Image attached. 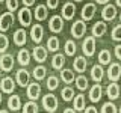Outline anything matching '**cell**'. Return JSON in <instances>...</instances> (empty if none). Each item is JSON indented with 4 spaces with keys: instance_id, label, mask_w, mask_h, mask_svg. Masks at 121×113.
<instances>
[{
    "instance_id": "obj_1",
    "label": "cell",
    "mask_w": 121,
    "mask_h": 113,
    "mask_svg": "<svg viewBox=\"0 0 121 113\" xmlns=\"http://www.w3.org/2000/svg\"><path fill=\"white\" fill-rule=\"evenodd\" d=\"M43 109L45 112H56V109H58V105H59V101H58V98H56L53 93H47V95H44L43 97Z\"/></svg>"
},
{
    "instance_id": "obj_2",
    "label": "cell",
    "mask_w": 121,
    "mask_h": 113,
    "mask_svg": "<svg viewBox=\"0 0 121 113\" xmlns=\"http://www.w3.org/2000/svg\"><path fill=\"white\" fill-rule=\"evenodd\" d=\"M71 36L74 38V39H80L82 36H85L86 33V24L83 20H76L73 24H71Z\"/></svg>"
},
{
    "instance_id": "obj_3",
    "label": "cell",
    "mask_w": 121,
    "mask_h": 113,
    "mask_svg": "<svg viewBox=\"0 0 121 113\" xmlns=\"http://www.w3.org/2000/svg\"><path fill=\"white\" fill-rule=\"evenodd\" d=\"M32 18H33V12L27 6L21 8V9L18 11V21H20V24L23 27H29V26L32 24Z\"/></svg>"
},
{
    "instance_id": "obj_4",
    "label": "cell",
    "mask_w": 121,
    "mask_h": 113,
    "mask_svg": "<svg viewBox=\"0 0 121 113\" xmlns=\"http://www.w3.org/2000/svg\"><path fill=\"white\" fill-rule=\"evenodd\" d=\"M82 51H83V54L88 56V57L94 56V53H95V38L86 36L82 42Z\"/></svg>"
},
{
    "instance_id": "obj_5",
    "label": "cell",
    "mask_w": 121,
    "mask_h": 113,
    "mask_svg": "<svg viewBox=\"0 0 121 113\" xmlns=\"http://www.w3.org/2000/svg\"><path fill=\"white\" fill-rule=\"evenodd\" d=\"M14 56L9 54V53H3L2 56H0V69L3 71V73H11L14 68Z\"/></svg>"
},
{
    "instance_id": "obj_6",
    "label": "cell",
    "mask_w": 121,
    "mask_h": 113,
    "mask_svg": "<svg viewBox=\"0 0 121 113\" xmlns=\"http://www.w3.org/2000/svg\"><path fill=\"white\" fill-rule=\"evenodd\" d=\"M48 29L52 33H60L64 30V18L60 15H52L48 20Z\"/></svg>"
},
{
    "instance_id": "obj_7",
    "label": "cell",
    "mask_w": 121,
    "mask_h": 113,
    "mask_svg": "<svg viewBox=\"0 0 121 113\" xmlns=\"http://www.w3.org/2000/svg\"><path fill=\"white\" fill-rule=\"evenodd\" d=\"M106 75L111 81H118L121 78V65L118 62H112L109 63V68L106 71Z\"/></svg>"
},
{
    "instance_id": "obj_8",
    "label": "cell",
    "mask_w": 121,
    "mask_h": 113,
    "mask_svg": "<svg viewBox=\"0 0 121 113\" xmlns=\"http://www.w3.org/2000/svg\"><path fill=\"white\" fill-rule=\"evenodd\" d=\"M74 15H76V5H74V3L73 2L64 3L62 9H60V17H62L64 20L70 21V20H73V18H74Z\"/></svg>"
},
{
    "instance_id": "obj_9",
    "label": "cell",
    "mask_w": 121,
    "mask_h": 113,
    "mask_svg": "<svg viewBox=\"0 0 121 113\" xmlns=\"http://www.w3.org/2000/svg\"><path fill=\"white\" fill-rule=\"evenodd\" d=\"M15 81H17L18 86L26 88V86L29 85V81H30V74H29V71L24 69V68H20V69L15 73Z\"/></svg>"
},
{
    "instance_id": "obj_10",
    "label": "cell",
    "mask_w": 121,
    "mask_h": 113,
    "mask_svg": "<svg viewBox=\"0 0 121 113\" xmlns=\"http://www.w3.org/2000/svg\"><path fill=\"white\" fill-rule=\"evenodd\" d=\"M97 12V6H95V3H86L85 6L82 8V20L83 21H89V20H92L94 18V15H95Z\"/></svg>"
},
{
    "instance_id": "obj_11",
    "label": "cell",
    "mask_w": 121,
    "mask_h": 113,
    "mask_svg": "<svg viewBox=\"0 0 121 113\" xmlns=\"http://www.w3.org/2000/svg\"><path fill=\"white\" fill-rule=\"evenodd\" d=\"M12 23H14V14L12 12H3L0 15V32L9 30Z\"/></svg>"
},
{
    "instance_id": "obj_12",
    "label": "cell",
    "mask_w": 121,
    "mask_h": 113,
    "mask_svg": "<svg viewBox=\"0 0 121 113\" xmlns=\"http://www.w3.org/2000/svg\"><path fill=\"white\" fill-rule=\"evenodd\" d=\"M120 93H121V88H120L118 83H117V81H111V83H109L108 88H106V95H108L109 100H111V101L118 100Z\"/></svg>"
},
{
    "instance_id": "obj_13",
    "label": "cell",
    "mask_w": 121,
    "mask_h": 113,
    "mask_svg": "<svg viewBox=\"0 0 121 113\" xmlns=\"http://www.w3.org/2000/svg\"><path fill=\"white\" fill-rule=\"evenodd\" d=\"M47 54H48L47 47H41V45H36L32 51V57L35 59L38 63H44L45 60H47Z\"/></svg>"
},
{
    "instance_id": "obj_14",
    "label": "cell",
    "mask_w": 121,
    "mask_h": 113,
    "mask_svg": "<svg viewBox=\"0 0 121 113\" xmlns=\"http://www.w3.org/2000/svg\"><path fill=\"white\" fill-rule=\"evenodd\" d=\"M115 17H117V6L111 5V3L104 5L103 11H101V18H103V21H112V20H115Z\"/></svg>"
},
{
    "instance_id": "obj_15",
    "label": "cell",
    "mask_w": 121,
    "mask_h": 113,
    "mask_svg": "<svg viewBox=\"0 0 121 113\" xmlns=\"http://www.w3.org/2000/svg\"><path fill=\"white\" fill-rule=\"evenodd\" d=\"M30 38H32V41L35 44H41V41L44 38V29L39 23L32 26V29H30Z\"/></svg>"
},
{
    "instance_id": "obj_16",
    "label": "cell",
    "mask_w": 121,
    "mask_h": 113,
    "mask_svg": "<svg viewBox=\"0 0 121 113\" xmlns=\"http://www.w3.org/2000/svg\"><path fill=\"white\" fill-rule=\"evenodd\" d=\"M0 90H2L3 93H14L15 90V81L12 80L11 77H3L2 80H0Z\"/></svg>"
},
{
    "instance_id": "obj_17",
    "label": "cell",
    "mask_w": 121,
    "mask_h": 113,
    "mask_svg": "<svg viewBox=\"0 0 121 113\" xmlns=\"http://www.w3.org/2000/svg\"><path fill=\"white\" fill-rule=\"evenodd\" d=\"M23 104H21V98L20 95H17V93H11V97L8 98V109L12 112H18L21 110Z\"/></svg>"
},
{
    "instance_id": "obj_18",
    "label": "cell",
    "mask_w": 121,
    "mask_h": 113,
    "mask_svg": "<svg viewBox=\"0 0 121 113\" xmlns=\"http://www.w3.org/2000/svg\"><path fill=\"white\" fill-rule=\"evenodd\" d=\"M92 36L94 38H101L106 35V32H108V24H106V21H97L95 24L92 26Z\"/></svg>"
},
{
    "instance_id": "obj_19",
    "label": "cell",
    "mask_w": 121,
    "mask_h": 113,
    "mask_svg": "<svg viewBox=\"0 0 121 113\" xmlns=\"http://www.w3.org/2000/svg\"><path fill=\"white\" fill-rule=\"evenodd\" d=\"M41 95V86L39 83H29L27 85V98L32 101H36Z\"/></svg>"
},
{
    "instance_id": "obj_20",
    "label": "cell",
    "mask_w": 121,
    "mask_h": 113,
    "mask_svg": "<svg viewBox=\"0 0 121 113\" xmlns=\"http://www.w3.org/2000/svg\"><path fill=\"white\" fill-rule=\"evenodd\" d=\"M48 15V8L47 5H36L35 6V11H33V17H35V20L38 23L44 21L45 18H47Z\"/></svg>"
},
{
    "instance_id": "obj_21",
    "label": "cell",
    "mask_w": 121,
    "mask_h": 113,
    "mask_svg": "<svg viewBox=\"0 0 121 113\" xmlns=\"http://www.w3.org/2000/svg\"><path fill=\"white\" fill-rule=\"evenodd\" d=\"M101 95H103V88H101V85H94L92 88L89 89L88 98L92 103H98V101L101 100Z\"/></svg>"
},
{
    "instance_id": "obj_22",
    "label": "cell",
    "mask_w": 121,
    "mask_h": 113,
    "mask_svg": "<svg viewBox=\"0 0 121 113\" xmlns=\"http://www.w3.org/2000/svg\"><path fill=\"white\" fill-rule=\"evenodd\" d=\"M73 68L76 69V73H85L86 68H88V60H86L85 56H77L73 62Z\"/></svg>"
},
{
    "instance_id": "obj_23",
    "label": "cell",
    "mask_w": 121,
    "mask_h": 113,
    "mask_svg": "<svg viewBox=\"0 0 121 113\" xmlns=\"http://www.w3.org/2000/svg\"><path fill=\"white\" fill-rule=\"evenodd\" d=\"M27 41V32L24 29H17L14 32V44L18 47H23Z\"/></svg>"
},
{
    "instance_id": "obj_24",
    "label": "cell",
    "mask_w": 121,
    "mask_h": 113,
    "mask_svg": "<svg viewBox=\"0 0 121 113\" xmlns=\"http://www.w3.org/2000/svg\"><path fill=\"white\" fill-rule=\"evenodd\" d=\"M30 57H32V54H30V51L27 48H21V50L18 51V54H17V60H18V63H20L21 66H27L30 63Z\"/></svg>"
},
{
    "instance_id": "obj_25",
    "label": "cell",
    "mask_w": 121,
    "mask_h": 113,
    "mask_svg": "<svg viewBox=\"0 0 121 113\" xmlns=\"http://www.w3.org/2000/svg\"><path fill=\"white\" fill-rule=\"evenodd\" d=\"M73 109H76L77 112H82L86 109V97L83 93H79L73 98Z\"/></svg>"
},
{
    "instance_id": "obj_26",
    "label": "cell",
    "mask_w": 121,
    "mask_h": 113,
    "mask_svg": "<svg viewBox=\"0 0 121 113\" xmlns=\"http://www.w3.org/2000/svg\"><path fill=\"white\" fill-rule=\"evenodd\" d=\"M103 77H104V71H103V68H101L100 63H98V65H94L91 68V78L95 83H100L103 80Z\"/></svg>"
},
{
    "instance_id": "obj_27",
    "label": "cell",
    "mask_w": 121,
    "mask_h": 113,
    "mask_svg": "<svg viewBox=\"0 0 121 113\" xmlns=\"http://www.w3.org/2000/svg\"><path fill=\"white\" fill-rule=\"evenodd\" d=\"M60 80H62L65 85H71L76 80V75L73 73V69H68V68H62L60 69Z\"/></svg>"
},
{
    "instance_id": "obj_28",
    "label": "cell",
    "mask_w": 121,
    "mask_h": 113,
    "mask_svg": "<svg viewBox=\"0 0 121 113\" xmlns=\"http://www.w3.org/2000/svg\"><path fill=\"white\" fill-rule=\"evenodd\" d=\"M64 65H65V56H64L62 53H56L52 57V66L55 68V69L60 71L64 68Z\"/></svg>"
},
{
    "instance_id": "obj_29",
    "label": "cell",
    "mask_w": 121,
    "mask_h": 113,
    "mask_svg": "<svg viewBox=\"0 0 121 113\" xmlns=\"http://www.w3.org/2000/svg\"><path fill=\"white\" fill-rule=\"evenodd\" d=\"M47 50L48 51H52V53H56L59 50V47H60V42H59V38L58 36H50L47 39Z\"/></svg>"
},
{
    "instance_id": "obj_30",
    "label": "cell",
    "mask_w": 121,
    "mask_h": 113,
    "mask_svg": "<svg viewBox=\"0 0 121 113\" xmlns=\"http://www.w3.org/2000/svg\"><path fill=\"white\" fill-rule=\"evenodd\" d=\"M111 60H112V54H111L109 50L104 48V50H101L98 53V63H100V65H109Z\"/></svg>"
},
{
    "instance_id": "obj_31",
    "label": "cell",
    "mask_w": 121,
    "mask_h": 113,
    "mask_svg": "<svg viewBox=\"0 0 121 113\" xmlns=\"http://www.w3.org/2000/svg\"><path fill=\"white\" fill-rule=\"evenodd\" d=\"M60 97H62V100L67 101V103L73 101V98L76 97V95H74V89L71 88V86H65V88L60 90Z\"/></svg>"
},
{
    "instance_id": "obj_32",
    "label": "cell",
    "mask_w": 121,
    "mask_h": 113,
    "mask_svg": "<svg viewBox=\"0 0 121 113\" xmlns=\"http://www.w3.org/2000/svg\"><path fill=\"white\" fill-rule=\"evenodd\" d=\"M33 77L36 78V80H43V78H45V75H47V68H45L44 65H38L33 68Z\"/></svg>"
},
{
    "instance_id": "obj_33",
    "label": "cell",
    "mask_w": 121,
    "mask_h": 113,
    "mask_svg": "<svg viewBox=\"0 0 121 113\" xmlns=\"http://www.w3.org/2000/svg\"><path fill=\"white\" fill-rule=\"evenodd\" d=\"M74 81H76V88L79 90H86L88 89V78H86L83 74H80L79 77H76Z\"/></svg>"
},
{
    "instance_id": "obj_34",
    "label": "cell",
    "mask_w": 121,
    "mask_h": 113,
    "mask_svg": "<svg viewBox=\"0 0 121 113\" xmlns=\"http://www.w3.org/2000/svg\"><path fill=\"white\" fill-rule=\"evenodd\" d=\"M21 110H23V113H38V104L35 103V101L30 100L26 104H23Z\"/></svg>"
},
{
    "instance_id": "obj_35",
    "label": "cell",
    "mask_w": 121,
    "mask_h": 113,
    "mask_svg": "<svg viewBox=\"0 0 121 113\" xmlns=\"http://www.w3.org/2000/svg\"><path fill=\"white\" fill-rule=\"evenodd\" d=\"M64 51H65L67 56H74L76 54V42L73 39H68L65 45H64Z\"/></svg>"
},
{
    "instance_id": "obj_36",
    "label": "cell",
    "mask_w": 121,
    "mask_h": 113,
    "mask_svg": "<svg viewBox=\"0 0 121 113\" xmlns=\"http://www.w3.org/2000/svg\"><path fill=\"white\" fill-rule=\"evenodd\" d=\"M100 113H118V107L112 103V101H108L101 105V110Z\"/></svg>"
},
{
    "instance_id": "obj_37",
    "label": "cell",
    "mask_w": 121,
    "mask_h": 113,
    "mask_svg": "<svg viewBox=\"0 0 121 113\" xmlns=\"http://www.w3.org/2000/svg\"><path fill=\"white\" fill-rule=\"evenodd\" d=\"M47 89L48 90H55V89H58V86H59V78L56 77V75H50V77H47Z\"/></svg>"
},
{
    "instance_id": "obj_38",
    "label": "cell",
    "mask_w": 121,
    "mask_h": 113,
    "mask_svg": "<svg viewBox=\"0 0 121 113\" xmlns=\"http://www.w3.org/2000/svg\"><path fill=\"white\" fill-rule=\"evenodd\" d=\"M9 48V39H8L6 35L0 33V54L6 53V50Z\"/></svg>"
},
{
    "instance_id": "obj_39",
    "label": "cell",
    "mask_w": 121,
    "mask_h": 113,
    "mask_svg": "<svg viewBox=\"0 0 121 113\" xmlns=\"http://www.w3.org/2000/svg\"><path fill=\"white\" fill-rule=\"evenodd\" d=\"M111 38L115 42H121V24H117L111 32Z\"/></svg>"
},
{
    "instance_id": "obj_40",
    "label": "cell",
    "mask_w": 121,
    "mask_h": 113,
    "mask_svg": "<svg viewBox=\"0 0 121 113\" xmlns=\"http://www.w3.org/2000/svg\"><path fill=\"white\" fill-rule=\"evenodd\" d=\"M6 2V8L9 12H15L18 9V0H5Z\"/></svg>"
},
{
    "instance_id": "obj_41",
    "label": "cell",
    "mask_w": 121,
    "mask_h": 113,
    "mask_svg": "<svg viewBox=\"0 0 121 113\" xmlns=\"http://www.w3.org/2000/svg\"><path fill=\"white\" fill-rule=\"evenodd\" d=\"M45 5H47L48 9H56L58 5H59V0H47V2H45Z\"/></svg>"
},
{
    "instance_id": "obj_42",
    "label": "cell",
    "mask_w": 121,
    "mask_h": 113,
    "mask_svg": "<svg viewBox=\"0 0 121 113\" xmlns=\"http://www.w3.org/2000/svg\"><path fill=\"white\" fill-rule=\"evenodd\" d=\"M113 54H115V57L121 60V44H117L115 45V50H113Z\"/></svg>"
},
{
    "instance_id": "obj_43",
    "label": "cell",
    "mask_w": 121,
    "mask_h": 113,
    "mask_svg": "<svg viewBox=\"0 0 121 113\" xmlns=\"http://www.w3.org/2000/svg\"><path fill=\"white\" fill-rule=\"evenodd\" d=\"M83 113H98L97 107H94V105H88V107L83 110Z\"/></svg>"
},
{
    "instance_id": "obj_44",
    "label": "cell",
    "mask_w": 121,
    "mask_h": 113,
    "mask_svg": "<svg viewBox=\"0 0 121 113\" xmlns=\"http://www.w3.org/2000/svg\"><path fill=\"white\" fill-rule=\"evenodd\" d=\"M21 2H23V5H24V6H32L33 5V3H35V0H21Z\"/></svg>"
},
{
    "instance_id": "obj_45",
    "label": "cell",
    "mask_w": 121,
    "mask_h": 113,
    "mask_svg": "<svg viewBox=\"0 0 121 113\" xmlns=\"http://www.w3.org/2000/svg\"><path fill=\"white\" fill-rule=\"evenodd\" d=\"M95 3L97 5H108L109 0H95Z\"/></svg>"
},
{
    "instance_id": "obj_46",
    "label": "cell",
    "mask_w": 121,
    "mask_h": 113,
    "mask_svg": "<svg viewBox=\"0 0 121 113\" xmlns=\"http://www.w3.org/2000/svg\"><path fill=\"white\" fill-rule=\"evenodd\" d=\"M64 113H77V110H76V109H65Z\"/></svg>"
},
{
    "instance_id": "obj_47",
    "label": "cell",
    "mask_w": 121,
    "mask_h": 113,
    "mask_svg": "<svg viewBox=\"0 0 121 113\" xmlns=\"http://www.w3.org/2000/svg\"><path fill=\"white\" fill-rule=\"evenodd\" d=\"M115 3H117V6L121 8V0H115Z\"/></svg>"
},
{
    "instance_id": "obj_48",
    "label": "cell",
    "mask_w": 121,
    "mask_h": 113,
    "mask_svg": "<svg viewBox=\"0 0 121 113\" xmlns=\"http://www.w3.org/2000/svg\"><path fill=\"white\" fill-rule=\"evenodd\" d=\"M0 113H9L8 110H0Z\"/></svg>"
},
{
    "instance_id": "obj_49",
    "label": "cell",
    "mask_w": 121,
    "mask_h": 113,
    "mask_svg": "<svg viewBox=\"0 0 121 113\" xmlns=\"http://www.w3.org/2000/svg\"><path fill=\"white\" fill-rule=\"evenodd\" d=\"M0 104H2V90H0Z\"/></svg>"
},
{
    "instance_id": "obj_50",
    "label": "cell",
    "mask_w": 121,
    "mask_h": 113,
    "mask_svg": "<svg viewBox=\"0 0 121 113\" xmlns=\"http://www.w3.org/2000/svg\"><path fill=\"white\" fill-rule=\"evenodd\" d=\"M118 113H121V105H120V109H118Z\"/></svg>"
},
{
    "instance_id": "obj_51",
    "label": "cell",
    "mask_w": 121,
    "mask_h": 113,
    "mask_svg": "<svg viewBox=\"0 0 121 113\" xmlns=\"http://www.w3.org/2000/svg\"><path fill=\"white\" fill-rule=\"evenodd\" d=\"M0 80H2V73H0Z\"/></svg>"
},
{
    "instance_id": "obj_52",
    "label": "cell",
    "mask_w": 121,
    "mask_h": 113,
    "mask_svg": "<svg viewBox=\"0 0 121 113\" xmlns=\"http://www.w3.org/2000/svg\"><path fill=\"white\" fill-rule=\"evenodd\" d=\"M120 21H121V14H120Z\"/></svg>"
},
{
    "instance_id": "obj_53",
    "label": "cell",
    "mask_w": 121,
    "mask_h": 113,
    "mask_svg": "<svg viewBox=\"0 0 121 113\" xmlns=\"http://www.w3.org/2000/svg\"><path fill=\"white\" fill-rule=\"evenodd\" d=\"M48 113H56V112H48Z\"/></svg>"
},
{
    "instance_id": "obj_54",
    "label": "cell",
    "mask_w": 121,
    "mask_h": 113,
    "mask_svg": "<svg viewBox=\"0 0 121 113\" xmlns=\"http://www.w3.org/2000/svg\"><path fill=\"white\" fill-rule=\"evenodd\" d=\"M76 2H82V0H76Z\"/></svg>"
},
{
    "instance_id": "obj_55",
    "label": "cell",
    "mask_w": 121,
    "mask_h": 113,
    "mask_svg": "<svg viewBox=\"0 0 121 113\" xmlns=\"http://www.w3.org/2000/svg\"><path fill=\"white\" fill-rule=\"evenodd\" d=\"M0 2H3V0H0Z\"/></svg>"
}]
</instances>
